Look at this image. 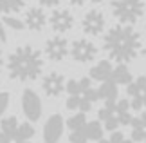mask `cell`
Returning <instances> with one entry per match:
<instances>
[{
	"label": "cell",
	"instance_id": "cell-1",
	"mask_svg": "<svg viewBox=\"0 0 146 143\" xmlns=\"http://www.w3.org/2000/svg\"><path fill=\"white\" fill-rule=\"evenodd\" d=\"M141 45V35L130 24H117L105 35V51L117 64H128L135 60Z\"/></svg>",
	"mask_w": 146,
	"mask_h": 143
},
{
	"label": "cell",
	"instance_id": "cell-2",
	"mask_svg": "<svg viewBox=\"0 0 146 143\" xmlns=\"http://www.w3.org/2000/svg\"><path fill=\"white\" fill-rule=\"evenodd\" d=\"M9 78L18 82H33L42 74L43 58L42 53L31 45H20L7 58Z\"/></svg>",
	"mask_w": 146,
	"mask_h": 143
},
{
	"label": "cell",
	"instance_id": "cell-3",
	"mask_svg": "<svg viewBox=\"0 0 146 143\" xmlns=\"http://www.w3.org/2000/svg\"><path fill=\"white\" fill-rule=\"evenodd\" d=\"M144 13V0H112V15L119 24L133 26Z\"/></svg>",
	"mask_w": 146,
	"mask_h": 143
},
{
	"label": "cell",
	"instance_id": "cell-4",
	"mask_svg": "<svg viewBox=\"0 0 146 143\" xmlns=\"http://www.w3.org/2000/svg\"><path fill=\"white\" fill-rule=\"evenodd\" d=\"M69 53H70V56L76 62L88 64V62H92L98 56V47H96V44H94V42H90V40L81 38V40H74V42L70 44Z\"/></svg>",
	"mask_w": 146,
	"mask_h": 143
},
{
	"label": "cell",
	"instance_id": "cell-5",
	"mask_svg": "<svg viewBox=\"0 0 146 143\" xmlns=\"http://www.w3.org/2000/svg\"><path fill=\"white\" fill-rule=\"evenodd\" d=\"M22 111L29 122H38L42 116V100L33 89H25L22 93Z\"/></svg>",
	"mask_w": 146,
	"mask_h": 143
},
{
	"label": "cell",
	"instance_id": "cell-6",
	"mask_svg": "<svg viewBox=\"0 0 146 143\" xmlns=\"http://www.w3.org/2000/svg\"><path fill=\"white\" fill-rule=\"evenodd\" d=\"M81 29L85 35L98 36L105 29V15L98 9H90L81 20Z\"/></svg>",
	"mask_w": 146,
	"mask_h": 143
},
{
	"label": "cell",
	"instance_id": "cell-7",
	"mask_svg": "<svg viewBox=\"0 0 146 143\" xmlns=\"http://www.w3.org/2000/svg\"><path fill=\"white\" fill-rule=\"evenodd\" d=\"M45 54L52 62H61L69 54V40L63 36H52L45 42Z\"/></svg>",
	"mask_w": 146,
	"mask_h": 143
},
{
	"label": "cell",
	"instance_id": "cell-8",
	"mask_svg": "<svg viewBox=\"0 0 146 143\" xmlns=\"http://www.w3.org/2000/svg\"><path fill=\"white\" fill-rule=\"evenodd\" d=\"M49 24L56 33H67L74 26V16L69 9H54L49 16Z\"/></svg>",
	"mask_w": 146,
	"mask_h": 143
},
{
	"label": "cell",
	"instance_id": "cell-9",
	"mask_svg": "<svg viewBox=\"0 0 146 143\" xmlns=\"http://www.w3.org/2000/svg\"><path fill=\"white\" fill-rule=\"evenodd\" d=\"M63 118L60 114H52L43 127V143H58L61 134H63Z\"/></svg>",
	"mask_w": 146,
	"mask_h": 143
},
{
	"label": "cell",
	"instance_id": "cell-10",
	"mask_svg": "<svg viewBox=\"0 0 146 143\" xmlns=\"http://www.w3.org/2000/svg\"><path fill=\"white\" fill-rule=\"evenodd\" d=\"M42 87L45 91V94L50 96V98H58V96L65 91V76L61 73H49L47 76H43Z\"/></svg>",
	"mask_w": 146,
	"mask_h": 143
},
{
	"label": "cell",
	"instance_id": "cell-11",
	"mask_svg": "<svg viewBox=\"0 0 146 143\" xmlns=\"http://www.w3.org/2000/svg\"><path fill=\"white\" fill-rule=\"evenodd\" d=\"M24 24H25L27 29H31V31H42L47 24V16L42 11V7H31V9L25 11Z\"/></svg>",
	"mask_w": 146,
	"mask_h": 143
},
{
	"label": "cell",
	"instance_id": "cell-12",
	"mask_svg": "<svg viewBox=\"0 0 146 143\" xmlns=\"http://www.w3.org/2000/svg\"><path fill=\"white\" fill-rule=\"evenodd\" d=\"M112 64L108 60H101L99 64H96L90 69V78L96 80V82H105V80H108L112 76Z\"/></svg>",
	"mask_w": 146,
	"mask_h": 143
},
{
	"label": "cell",
	"instance_id": "cell-13",
	"mask_svg": "<svg viewBox=\"0 0 146 143\" xmlns=\"http://www.w3.org/2000/svg\"><path fill=\"white\" fill-rule=\"evenodd\" d=\"M98 96L99 100H117V83L112 78L105 80L98 89Z\"/></svg>",
	"mask_w": 146,
	"mask_h": 143
},
{
	"label": "cell",
	"instance_id": "cell-14",
	"mask_svg": "<svg viewBox=\"0 0 146 143\" xmlns=\"http://www.w3.org/2000/svg\"><path fill=\"white\" fill-rule=\"evenodd\" d=\"M117 85H126V83H130L132 82V73L130 69L126 67V64H119L117 67H114L112 69V76H110Z\"/></svg>",
	"mask_w": 146,
	"mask_h": 143
},
{
	"label": "cell",
	"instance_id": "cell-15",
	"mask_svg": "<svg viewBox=\"0 0 146 143\" xmlns=\"http://www.w3.org/2000/svg\"><path fill=\"white\" fill-rule=\"evenodd\" d=\"M24 7H25V0H0V13L2 15L18 13Z\"/></svg>",
	"mask_w": 146,
	"mask_h": 143
},
{
	"label": "cell",
	"instance_id": "cell-16",
	"mask_svg": "<svg viewBox=\"0 0 146 143\" xmlns=\"http://www.w3.org/2000/svg\"><path fill=\"white\" fill-rule=\"evenodd\" d=\"M83 132H85L87 140H99L103 138V127L99 122H87L83 125Z\"/></svg>",
	"mask_w": 146,
	"mask_h": 143
},
{
	"label": "cell",
	"instance_id": "cell-17",
	"mask_svg": "<svg viewBox=\"0 0 146 143\" xmlns=\"http://www.w3.org/2000/svg\"><path fill=\"white\" fill-rule=\"evenodd\" d=\"M16 127H18V120L15 116H9V118H4L2 123H0V130L5 134V138L9 141L15 138V132H16Z\"/></svg>",
	"mask_w": 146,
	"mask_h": 143
},
{
	"label": "cell",
	"instance_id": "cell-18",
	"mask_svg": "<svg viewBox=\"0 0 146 143\" xmlns=\"http://www.w3.org/2000/svg\"><path fill=\"white\" fill-rule=\"evenodd\" d=\"M144 87H146V76H137L130 83H126V93L130 96H141L144 93Z\"/></svg>",
	"mask_w": 146,
	"mask_h": 143
},
{
	"label": "cell",
	"instance_id": "cell-19",
	"mask_svg": "<svg viewBox=\"0 0 146 143\" xmlns=\"http://www.w3.org/2000/svg\"><path fill=\"white\" fill-rule=\"evenodd\" d=\"M35 136V127L31 123H18L16 127V132H15V141H24V140H31Z\"/></svg>",
	"mask_w": 146,
	"mask_h": 143
},
{
	"label": "cell",
	"instance_id": "cell-20",
	"mask_svg": "<svg viewBox=\"0 0 146 143\" xmlns=\"http://www.w3.org/2000/svg\"><path fill=\"white\" fill-rule=\"evenodd\" d=\"M87 123V112H78L74 114L72 118H69V122H67V127H69L70 130H76V129H81L83 125Z\"/></svg>",
	"mask_w": 146,
	"mask_h": 143
},
{
	"label": "cell",
	"instance_id": "cell-21",
	"mask_svg": "<svg viewBox=\"0 0 146 143\" xmlns=\"http://www.w3.org/2000/svg\"><path fill=\"white\" fill-rule=\"evenodd\" d=\"M2 24L4 26H9L11 29H15V31H24L25 29V24L22 20L18 18H15V16H9V15H5L4 18H2Z\"/></svg>",
	"mask_w": 146,
	"mask_h": 143
},
{
	"label": "cell",
	"instance_id": "cell-22",
	"mask_svg": "<svg viewBox=\"0 0 146 143\" xmlns=\"http://www.w3.org/2000/svg\"><path fill=\"white\" fill-rule=\"evenodd\" d=\"M69 141L70 143H87V136H85V132H83V127L72 130L70 136H69Z\"/></svg>",
	"mask_w": 146,
	"mask_h": 143
},
{
	"label": "cell",
	"instance_id": "cell-23",
	"mask_svg": "<svg viewBox=\"0 0 146 143\" xmlns=\"http://www.w3.org/2000/svg\"><path fill=\"white\" fill-rule=\"evenodd\" d=\"M65 89H67L69 94H81L80 82H78V80H69V82H65Z\"/></svg>",
	"mask_w": 146,
	"mask_h": 143
},
{
	"label": "cell",
	"instance_id": "cell-24",
	"mask_svg": "<svg viewBox=\"0 0 146 143\" xmlns=\"http://www.w3.org/2000/svg\"><path fill=\"white\" fill-rule=\"evenodd\" d=\"M81 96H83V98H87V100H90L92 103L99 100V96H98V89H92V87H88V89H85V91H81Z\"/></svg>",
	"mask_w": 146,
	"mask_h": 143
},
{
	"label": "cell",
	"instance_id": "cell-25",
	"mask_svg": "<svg viewBox=\"0 0 146 143\" xmlns=\"http://www.w3.org/2000/svg\"><path fill=\"white\" fill-rule=\"evenodd\" d=\"M115 114H117V122H119V125H125V127H128V125H130L132 118H133L128 111H125V112H115Z\"/></svg>",
	"mask_w": 146,
	"mask_h": 143
},
{
	"label": "cell",
	"instance_id": "cell-26",
	"mask_svg": "<svg viewBox=\"0 0 146 143\" xmlns=\"http://www.w3.org/2000/svg\"><path fill=\"white\" fill-rule=\"evenodd\" d=\"M117 127H119V122H117V116H114V114H112V116H108L105 120V127L103 129H106V130H115Z\"/></svg>",
	"mask_w": 146,
	"mask_h": 143
},
{
	"label": "cell",
	"instance_id": "cell-27",
	"mask_svg": "<svg viewBox=\"0 0 146 143\" xmlns=\"http://www.w3.org/2000/svg\"><path fill=\"white\" fill-rule=\"evenodd\" d=\"M65 105H67V109H70V111H76L78 105H80V94H69Z\"/></svg>",
	"mask_w": 146,
	"mask_h": 143
},
{
	"label": "cell",
	"instance_id": "cell-28",
	"mask_svg": "<svg viewBox=\"0 0 146 143\" xmlns=\"http://www.w3.org/2000/svg\"><path fill=\"white\" fill-rule=\"evenodd\" d=\"M92 109V101L90 100H87V98H83V96L80 94V105H78V111H81V112H88Z\"/></svg>",
	"mask_w": 146,
	"mask_h": 143
},
{
	"label": "cell",
	"instance_id": "cell-29",
	"mask_svg": "<svg viewBox=\"0 0 146 143\" xmlns=\"http://www.w3.org/2000/svg\"><path fill=\"white\" fill-rule=\"evenodd\" d=\"M9 107V94L7 93H0V116L7 111Z\"/></svg>",
	"mask_w": 146,
	"mask_h": 143
},
{
	"label": "cell",
	"instance_id": "cell-30",
	"mask_svg": "<svg viewBox=\"0 0 146 143\" xmlns=\"http://www.w3.org/2000/svg\"><path fill=\"white\" fill-rule=\"evenodd\" d=\"M125 111H130V101L126 98L115 101V112H125Z\"/></svg>",
	"mask_w": 146,
	"mask_h": 143
},
{
	"label": "cell",
	"instance_id": "cell-31",
	"mask_svg": "<svg viewBox=\"0 0 146 143\" xmlns=\"http://www.w3.org/2000/svg\"><path fill=\"white\" fill-rule=\"evenodd\" d=\"M146 130L144 129H132V140L133 141H143Z\"/></svg>",
	"mask_w": 146,
	"mask_h": 143
},
{
	"label": "cell",
	"instance_id": "cell-32",
	"mask_svg": "<svg viewBox=\"0 0 146 143\" xmlns=\"http://www.w3.org/2000/svg\"><path fill=\"white\" fill-rule=\"evenodd\" d=\"M132 101H130V109H133V111H141L143 109V98L141 96H132Z\"/></svg>",
	"mask_w": 146,
	"mask_h": 143
},
{
	"label": "cell",
	"instance_id": "cell-33",
	"mask_svg": "<svg viewBox=\"0 0 146 143\" xmlns=\"http://www.w3.org/2000/svg\"><path fill=\"white\" fill-rule=\"evenodd\" d=\"M123 138H125V136H123V132H119L117 129L112 130V136H110V141H112V143H121Z\"/></svg>",
	"mask_w": 146,
	"mask_h": 143
},
{
	"label": "cell",
	"instance_id": "cell-34",
	"mask_svg": "<svg viewBox=\"0 0 146 143\" xmlns=\"http://www.w3.org/2000/svg\"><path fill=\"white\" fill-rule=\"evenodd\" d=\"M78 82H80V89L81 91L92 87V78H81V80H78Z\"/></svg>",
	"mask_w": 146,
	"mask_h": 143
},
{
	"label": "cell",
	"instance_id": "cell-35",
	"mask_svg": "<svg viewBox=\"0 0 146 143\" xmlns=\"http://www.w3.org/2000/svg\"><path fill=\"white\" fill-rule=\"evenodd\" d=\"M38 2H40L43 7H56L61 0H38Z\"/></svg>",
	"mask_w": 146,
	"mask_h": 143
},
{
	"label": "cell",
	"instance_id": "cell-36",
	"mask_svg": "<svg viewBox=\"0 0 146 143\" xmlns=\"http://www.w3.org/2000/svg\"><path fill=\"white\" fill-rule=\"evenodd\" d=\"M112 114H114L112 111H108L106 107H103V109H101V111L98 112V116H99V120H103V122H105V120L108 118V116H112Z\"/></svg>",
	"mask_w": 146,
	"mask_h": 143
},
{
	"label": "cell",
	"instance_id": "cell-37",
	"mask_svg": "<svg viewBox=\"0 0 146 143\" xmlns=\"http://www.w3.org/2000/svg\"><path fill=\"white\" fill-rule=\"evenodd\" d=\"M115 101H117V100H105V107L108 109V111L115 112Z\"/></svg>",
	"mask_w": 146,
	"mask_h": 143
},
{
	"label": "cell",
	"instance_id": "cell-38",
	"mask_svg": "<svg viewBox=\"0 0 146 143\" xmlns=\"http://www.w3.org/2000/svg\"><path fill=\"white\" fill-rule=\"evenodd\" d=\"M0 42H7V35H5V29H4L2 22H0Z\"/></svg>",
	"mask_w": 146,
	"mask_h": 143
},
{
	"label": "cell",
	"instance_id": "cell-39",
	"mask_svg": "<svg viewBox=\"0 0 146 143\" xmlns=\"http://www.w3.org/2000/svg\"><path fill=\"white\" fill-rule=\"evenodd\" d=\"M69 2L72 5H78V7H80V5H85V2H88V0H69Z\"/></svg>",
	"mask_w": 146,
	"mask_h": 143
},
{
	"label": "cell",
	"instance_id": "cell-40",
	"mask_svg": "<svg viewBox=\"0 0 146 143\" xmlns=\"http://www.w3.org/2000/svg\"><path fill=\"white\" fill-rule=\"evenodd\" d=\"M139 118H141V122L144 123V129H146V111H144V112H143V114H141Z\"/></svg>",
	"mask_w": 146,
	"mask_h": 143
},
{
	"label": "cell",
	"instance_id": "cell-41",
	"mask_svg": "<svg viewBox=\"0 0 146 143\" xmlns=\"http://www.w3.org/2000/svg\"><path fill=\"white\" fill-rule=\"evenodd\" d=\"M0 141H9L7 138H5V134L2 132V130H0Z\"/></svg>",
	"mask_w": 146,
	"mask_h": 143
},
{
	"label": "cell",
	"instance_id": "cell-42",
	"mask_svg": "<svg viewBox=\"0 0 146 143\" xmlns=\"http://www.w3.org/2000/svg\"><path fill=\"white\" fill-rule=\"evenodd\" d=\"M98 143H112V141H110V140H105V138H99Z\"/></svg>",
	"mask_w": 146,
	"mask_h": 143
},
{
	"label": "cell",
	"instance_id": "cell-43",
	"mask_svg": "<svg viewBox=\"0 0 146 143\" xmlns=\"http://www.w3.org/2000/svg\"><path fill=\"white\" fill-rule=\"evenodd\" d=\"M141 98H143V107H146V93L141 94Z\"/></svg>",
	"mask_w": 146,
	"mask_h": 143
},
{
	"label": "cell",
	"instance_id": "cell-44",
	"mask_svg": "<svg viewBox=\"0 0 146 143\" xmlns=\"http://www.w3.org/2000/svg\"><path fill=\"white\" fill-rule=\"evenodd\" d=\"M121 143H133V140H132V138H130V140H126V138H123V141H121Z\"/></svg>",
	"mask_w": 146,
	"mask_h": 143
},
{
	"label": "cell",
	"instance_id": "cell-45",
	"mask_svg": "<svg viewBox=\"0 0 146 143\" xmlns=\"http://www.w3.org/2000/svg\"><path fill=\"white\" fill-rule=\"evenodd\" d=\"M2 64H4V60H2V51H0V71H2Z\"/></svg>",
	"mask_w": 146,
	"mask_h": 143
},
{
	"label": "cell",
	"instance_id": "cell-46",
	"mask_svg": "<svg viewBox=\"0 0 146 143\" xmlns=\"http://www.w3.org/2000/svg\"><path fill=\"white\" fill-rule=\"evenodd\" d=\"M92 4H99V2H105V0H90Z\"/></svg>",
	"mask_w": 146,
	"mask_h": 143
},
{
	"label": "cell",
	"instance_id": "cell-47",
	"mask_svg": "<svg viewBox=\"0 0 146 143\" xmlns=\"http://www.w3.org/2000/svg\"><path fill=\"white\" fill-rule=\"evenodd\" d=\"M139 53H141L143 56H146V47H144V49H141V51H139Z\"/></svg>",
	"mask_w": 146,
	"mask_h": 143
},
{
	"label": "cell",
	"instance_id": "cell-48",
	"mask_svg": "<svg viewBox=\"0 0 146 143\" xmlns=\"http://www.w3.org/2000/svg\"><path fill=\"white\" fill-rule=\"evenodd\" d=\"M16 143H31L29 140H24V141H16Z\"/></svg>",
	"mask_w": 146,
	"mask_h": 143
},
{
	"label": "cell",
	"instance_id": "cell-49",
	"mask_svg": "<svg viewBox=\"0 0 146 143\" xmlns=\"http://www.w3.org/2000/svg\"><path fill=\"white\" fill-rule=\"evenodd\" d=\"M0 143H11V141H0Z\"/></svg>",
	"mask_w": 146,
	"mask_h": 143
},
{
	"label": "cell",
	"instance_id": "cell-50",
	"mask_svg": "<svg viewBox=\"0 0 146 143\" xmlns=\"http://www.w3.org/2000/svg\"><path fill=\"white\" fill-rule=\"evenodd\" d=\"M143 141H144V143H146V134H144V140H143Z\"/></svg>",
	"mask_w": 146,
	"mask_h": 143
}]
</instances>
